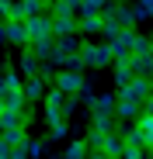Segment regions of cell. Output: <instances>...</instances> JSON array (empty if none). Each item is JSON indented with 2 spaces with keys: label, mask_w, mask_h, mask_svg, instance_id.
Returning <instances> with one entry per match:
<instances>
[{
  "label": "cell",
  "mask_w": 153,
  "mask_h": 159,
  "mask_svg": "<svg viewBox=\"0 0 153 159\" xmlns=\"http://www.w3.org/2000/svg\"><path fill=\"white\" fill-rule=\"evenodd\" d=\"M118 97H125V100H139V104H146L150 97H153V83L146 76H132L129 83H122L118 87Z\"/></svg>",
  "instance_id": "1"
},
{
  "label": "cell",
  "mask_w": 153,
  "mask_h": 159,
  "mask_svg": "<svg viewBox=\"0 0 153 159\" xmlns=\"http://www.w3.org/2000/svg\"><path fill=\"white\" fill-rule=\"evenodd\" d=\"M80 59H84V66L101 69V66H108L115 59V52H111V45H84L80 48Z\"/></svg>",
  "instance_id": "2"
},
{
  "label": "cell",
  "mask_w": 153,
  "mask_h": 159,
  "mask_svg": "<svg viewBox=\"0 0 153 159\" xmlns=\"http://www.w3.org/2000/svg\"><path fill=\"white\" fill-rule=\"evenodd\" d=\"M28 35H32V45H35V42H52V38H56V31H52V17H49V14L28 17Z\"/></svg>",
  "instance_id": "3"
},
{
  "label": "cell",
  "mask_w": 153,
  "mask_h": 159,
  "mask_svg": "<svg viewBox=\"0 0 153 159\" xmlns=\"http://www.w3.org/2000/svg\"><path fill=\"white\" fill-rule=\"evenodd\" d=\"M7 42H14V45H32L28 21H24V17H11V21H7Z\"/></svg>",
  "instance_id": "4"
},
{
  "label": "cell",
  "mask_w": 153,
  "mask_h": 159,
  "mask_svg": "<svg viewBox=\"0 0 153 159\" xmlns=\"http://www.w3.org/2000/svg\"><path fill=\"white\" fill-rule=\"evenodd\" d=\"M56 87H59L63 93H80V90H84V80H80V73L63 69V73L56 76Z\"/></svg>",
  "instance_id": "5"
},
{
  "label": "cell",
  "mask_w": 153,
  "mask_h": 159,
  "mask_svg": "<svg viewBox=\"0 0 153 159\" xmlns=\"http://www.w3.org/2000/svg\"><path fill=\"white\" fill-rule=\"evenodd\" d=\"M105 17H111V21L118 24V28H132V21H136V11L118 4V7H108V11H105Z\"/></svg>",
  "instance_id": "6"
},
{
  "label": "cell",
  "mask_w": 153,
  "mask_h": 159,
  "mask_svg": "<svg viewBox=\"0 0 153 159\" xmlns=\"http://www.w3.org/2000/svg\"><path fill=\"white\" fill-rule=\"evenodd\" d=\"M139 111H143V104H139V100H125V97L115 100V114L125 118V121H132V118L139 121Z\"/></svg>",
  "instance_id": "7"
},
{
  "label": "cell",
  "mask_w": 153,
  "mask_h": 159,
  "mask_svg": "<svg viewBox=\"0 0 153 159\" xmlns=\"http://www.w3.org/2000/svg\"><path fill=\"white\" fill-rule=\"evenodd\" d=\"M52 31H56V38H63V35H76V31H80V24H76L73 17H56V14H52Z\"/></svg>",
  "instance_id": "8"
},
{
  "label": "cell",
  "mask_w": 153,
  "mask_h": 159,
  "mask_svg": "<svg viewBox=\"0 0 153 159\" xmlns=\"http://www.w3.org/2000/svg\"><path fill=\"white\" fill-rule=\"evenodd\" d=\"M4 107L7 111H21L24 107V87H14V90L4 93Z\"/></svg>",
  "instance_id": "9"
},
{
  "label": "cell",
  "mask_w": 153,
  "mask_h": 159,
  "mask_svg": "<svg viewBox=\"0 0 153 159\" xmlns=\"http://www.w3.org/2000/svg\"><path fill=\"white\" fill-rule=\"evenodd\" d=\"M56 11V17H73L76 11H80V0H56V4H49Z\"/></svg>",
  "instance_id": "10"
},
{
  "label": "cell",
  "mask_w": 153,
  "mask_h": 159,
  "mask_svg": "<svg viewBox=\"0 0 153 159\" xmlns=\"http://www.w3.org/2000/svg\"><path fill=\"white\" fill-rule=\"evenodd\" d=\"M21 111H4L0 114V131H14V128H21Z\"/></svg>",
  "instance_id": "11"
},
{
  "label": "cell",
  "mask_w": 153,
  "mask_h": 159,
  "mask_svg": "<svg viewBox=\"0 0 153 159\" xmlns=\"http://www.w3.org/2000/svg\"><path fill=\"white\" fill-rule=\"evenodd\" d=\"M136 128L143 131V139H146V145H153V114H139Z\"/></svg>",
  "instance_id": "12"
},
{
  "label": "cell",
  "mask_w": 153,
  "mask_h": 159,
  "mask_svg": "<svg viewBox=\"0 0 153 159\" xmlns=\"http://www.w3.org/2000/svg\"><path fill=\"white\" fill-rule=\"evenodd\" d=\"M108 0H80V14H105Z\"/></svg>",
  "instance_id": "13"
},
{
  "label": "cell",
  "mask_w": 153,
  "mask_h": 159,
  "mask_svg": "<svg viewBox=\"0 0 153 159\" xmlns=\"http://www.w3.org/2000/svg\"><path fill=\"white\" fill-rule=\"evenodd\" d=\"M42 93H45V87H42V80H38V76H32L28 83H24V97H32V100H35V97H42Z\"/></svg>",
  "instance_id": "14"
},
{
  "label": "cell",
  "mask_w": 153,
  "mask_h": 159,
  "mask_svg": "<svg viewBox=\"0 0 153 159\" xmlns=\"http://www.w3.org/2000/svg\"><path fill=\"white\" fill-rule=\"evenodd\" d=\"M125 145H139V149H143V145H146V139H143V131H139V128H136V125H132V128H129V131H125Z\"/></svg>",
  "instance_id": "15"
},
{
  "label": "cell",
  "mask_w": 153,
  "mask_h": 159,
  "mask_svg": "<svg viewBox=\"0 0 153 159\" xmlns=\"http://www.w3.org/2000/svg\"><path fill=\"white\" fill-rule=\"evenodd\" d=\"M21 69L28 73V76H38V69H42V66H38V56H24V59H21Z\"/></svg>",
  "instance_id": "16"
},
{
  "label": "cell",
  "mask_w": 153,
  "mask_h": 159,
  "mask_svg": "<svg viewBox=\"0 0 153 159\" xmlns=\"http://www.w3.org/2000/svg\"><path fill=\"white\" fill-rule=\"evenodd\" d=\"M136 17H153V0H139V7H136Z\"/></svg>",
  "instance_id": "17"
},
{
  "label": "cell",
  "mask_w": 153,
  "mask_h": 159,
  "mask_svg": "<svg viewBox=\"0 0 153 159\" xmlns=\"http://www.w3.org/2000/svg\"><path fill=\"white\" fill-rule=\"evenodd\" d=\"M87 159H108V156L101 152V149H91V152H87Z\"/></svg>",
  "instance_id": "18"
},
{
  "label": "cell",
  "mask_w": 153,
  "mask_h": 159,
  "mask_svg": "<svg viewBox=\"0 0 153 159\" xmlns=\"http://www.w3.org/2000/svg\"><path fill=\"white\" fill-rule=\"evenodd\" d=\"M4 93H7V80L0 76V97H4Z\"/></svg>",
  "instance_id": "19"
},
{
  "label": "cell",
  "mask_w": 153,
  "mask_h": 159,
  "mask_svg": "<svg viewBox=\"0 0 153 159\" xmlns=\"http://www.w3.org/2000/svg\"><path fill=\"white\" fill-rule=\"evenodd\" d=\"M4 111H7V107H4V97H0V114H4Z\"/></svg>",
  "instance_id": "20"
},
{
  "label": "cell",
  "mask_w": 153,
  "mask_h": 159,
  "mask_svg": "<svg viewBox=\"0 0 153 159\" xmlns=\"http://www.w3.org/2000/svg\"><path fill=\"white\" fill-rule=\"evenodd\" d=\"M146 159H153V145H150V156H146Z\"/></svg>",
  "instance_id": "21"
}]
</instances>
